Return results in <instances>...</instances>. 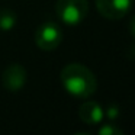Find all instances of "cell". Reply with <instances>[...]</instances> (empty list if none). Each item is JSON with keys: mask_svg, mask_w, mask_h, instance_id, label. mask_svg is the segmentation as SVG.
Segmentation results:
<instances>
[{"mask_svg": "<svg viewBox=\"0 0 135 135\" xmlns=\"http://www.w3.org/2000/svg\"><path fill=\"white\" fill-rule=\"evenodd\" d=\"M60 80L64 89L74 97L87 99L96 91L97 80L90 68L79 62L67 64L60 73Z\"/></svg>", "mask_w": 135, "mask_h": 135, "instance_id": "6da1fadb", "label": "cell"}, {"mask_svg": "<svg viewBox=\"0 0 135 135\" xmlns=\"http://www.w3.org/2000/svg\"><path fill=\"white\" fill-rule=\"evenodd\" d=\"M57 16L67 25H79L89 13V0H57Z\"/></svg>", "mask_w": 135, "mask_h": 135, "instance_id": "7a4b0ae2", "label": "cell"}, {"mask_svg": "<svg viewBox=\"0 0 135 135\" xmlns=\"http://www.w3.org/2000/svg\"><path fill=\"white\" fill-rule=\"evenodd\" d=\"M62 32L61 28L54 22H45L36 29L35 44L42 51H52L61 44Z\"/></svg>", "mask_w": 135, "mask_h": 135, "instance_id": "3957f363", "label": "cell"}, {"mask_svg": "<svg viewBox=\"0 0 135 135\" xmlns=\"http://www.w3.org/2000/svg\"><path fill=\"white\" fill-rule=\"evenodd\" d=\"M28 80V73L26 68L19 62H13L9 64L2 73V84L7 91H21L23 86L26 84Z\"/></svg>", "mask_w": 135, "mask_h": 135, "instance_id": "277c9868", "label": "cell"}, {"mask_svg": "<svg viewBox=\"0 0 135 135\" xmlns=\"http://www.w3.org/2000/svg\"><path fill=\"white\" fill-rule=\"evenodd\" d=\"M132 0H96V7L105 19L118 21L129 12Z\"/></svg>", "mask_w": 135, "mask_h": 135, "instance_id": "5b68a950", "label": "cell"}, {"mask_svg": "<svg viewBox=\"0 0 135 135\" xmlns=\"http://www.w3.org/2000/svg\"><path fill=\"white\" fill-rule=\"evenodd\" d=\"M79 116L81 122L87 123V125H97L103 120V109L99 103L93 102V100H87L84 102L79 109Z\"/></svg>", "mask_w": 135, "mask_h": 135, "instance_id": "8992f818", "label": "cell"}, {"mask_svg": "<svg viewBox=\"0 0 135 135\" xmlns=\"http://www.w3.org/2000/svg\"><path fill=\"white\" fill-rule=\"evenodd\" d=\"M16 21H18V16L12 9H7V7L0 9V31L3 32L10 31L16 25Z\"/></svg>", "mask_w": 135, "mask_h": 135, "instance_id": "52a82bcc", "label": "cell"}, {"mask_svg": "<svg viewBox=\"0 0 135 135\" xmlns=\"http://www.w3.org/2000/svg\"><path fill=\"white\" fill-rule=\"evenodd\" d=\"M97 132L100 135H122L123 134L122 129L119 126H116L115 123H105L102 128H99Z\"/></svg>", "mask_w": 135, "mask_h": 135, "instance_id": "ba28073f", "label": "cell"}, {"mask_svg": "<svg viewBox=\"0 0 135 135\" xmlns=\"http://www.w3.org/2000/svg\"><path fill=\"white\" fill-rule=\"evenodd\" d=\"M108 116L109 118H112V119H115V118H118L119 116V109L118 108H115V106H109L108 108Z\"/></svg>", "mask_w": 135, "mask_h": 135, "instance_id": "9c48e42d", "label": "cell"}, {"mask_svg": "<svg viewBox=\"0 0 135 135\" xmlns=\"http://www.w3.org/2000/svg\"><path fill=\"white\" fill-rule=\"evenodd\" d=\"M128 28H129V33H131V35L135 38V16H134V18H131Z\"/></svg>", "mask_w": 135, "mask_h": 135, "instance_id": "30bf717a", "label": "cell"}]
</instances>
